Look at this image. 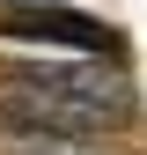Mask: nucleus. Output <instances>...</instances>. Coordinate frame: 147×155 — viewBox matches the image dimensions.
Returning <instances> with one entry per match:
<instances>
[{
    "label": "nucleus",
    "mask_w": 147,
    "mask_h": 155,
    "mask_svg": "<svg viewBox=\"0 0 147 155\" xmlns=\"http://www.w3.org/2000/svg\"><path fill=\"white\" fill-rule=\"evenodd\" d=\"M0 111L44 133H74V140H96L110 126H133L140 96L125 67L103 59H30L0 74Z\"/></svg>",
    "instance_id": "f257e3e1"
},
{
    "label": "nucleus",
    "mask_w": 147,
    "mask_h": 155,
    "mask_svg": "<svg viewBox=\"0 0 147 155\" xmlns=\"http://www.w3.org/2000/svg\"><path fill=\"white\" fill-rule=\"evenodd\" d=\"M0 37H15V45H59V52H81V59H96V52H110V30L96 22V15H74V8H15L0 15Z\"/></svg>",
    "instance_id": "f03ea898"
},
{
    "label": "nucleus",
    "mask_w": 147,
    "mask_h": 155,
    "mask_svg": "<svg viewBox=\"0 0 147 155\" xmlns=\"http://www.w3.org/2000/svg\"><path fill=\"white\" fill-rule=\"evenodd\" d=\"M0 155H103L88 140H74V133H44V126H22L0 111Z\"/></svg>",
    "instance_id": "7ed1b4c3"
},
{
    "label": "nucleus",
    "mask_w": 147,
    "mask_h": 155,
    "mask_svg": "<svg viewBox=\"0 0 147 155\" xmlns=\"http://www.w3.org/2000/svg\"><path fill=\"white\" fill-rule=\"evenodd\" d=\"M0 8H8V15H15V8H52V0H0Z\"/></svg>",
    "instance_id": "20e7f679"
}]
</instances>
